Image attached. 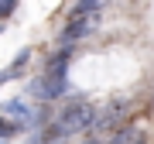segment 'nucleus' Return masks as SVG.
Segmentation results:
<instances>
[{
  "label": "nucleus",
  "mask_w": 154,
  "mask_h": 144,
  "mask_svg": "<svg viewBox=\"0 0 154 144\" xmlns=\"http://www.w3.org/2000/svg\"><path fill=\"white\" fill-rule=\"evenodd\" d=\"M93 117H96V110L89 103H69L65 110H62V117L55 120V130L62 134V137H69V134H82V130H89V124H93Z\"/></svg>",
  "instance_id": "1"
},
{
  "label": "nucleus",
  "mask_w": 154,
  "mask_h": 144,
  "mask_svg": "<svg viewBox=\"0 0 154 144\" xmlns=\"http://www.w3.org/2000/svg\"><path fill=\"white\" fill-rule=\"evenodd\" d=\"M34 96H41V100H58V96L69 93V72H45L41 83L31 86Z\"/></svg>",
  "instance_id": "2"
},
{
  "label": "nucleus",
  "mask_w": 154,
  "mask_h": 144,
  "mask_svg": "<svg viewBox=\"0 0 154 144\" xmlns=\"http://www.w3.org/2000/svg\"><path fill=\"white\" fill-rule=\"evenodd\" d=\"M96 17H99V14H82V17H72V24H69L65 31H62V41H65V45H72V41L86 38V34L96 28Z\"/></svg>",
  "instance_id": "3"
},
{
  "label": "nucleus",
  "mask_w": 154,
  "mask_h": 144,
  "mask_svg": "<svg viewBox=\"0 0 154 144\" xmlns=\"http://www.w3.org/2000/svg\"><path fill=\"white\" fill-rule=\"evenodd\" d=\"M72 55H75V48H72V45L58 48L55 55L45 62V72H69V62H72Z\"/></svg>",
  "instance_id": "4"
},
{
  "label": "nucleus",
  "mask_w": 154,
  "mask_h": 144,
  "mask_svg": "<svg viewBox=\"0 0 154 144\" xmlns=\"http://www.w3.org/2000/svg\"><path fill=\"white\" fill-rule=\"evenodd\" d=\"M4 117H11V120L21 117V127H24V124L31 120V106L24 103V100H7V103H4Z\"/></svg>",
  "instance_id": "5"
},
{
  "label": "nucleus",
  "mask_w": 154,
  "mask_h": 144,
  "mask_svg": "<svg viewBox=\"0 0 154 144\" xmlns=\"http://www.w3.org/2000/svg\"><path fill=\"white\" fill-rule=\"evenodd\" d=\"M103 4H106V0H79V4L72 7V14H69V17H82V14H96V11H99V7H103Z\"/></svg>",
  "instance_id": "6"
},
{
  "label": "nucleus",
  "mask_w": 154,
  "mask_h": 144,
  "mask_svg": "<svg viewBox=\"0 0 154 144\" xmlns=\"http://www.w3.org/2000/svg\"><path fill=\"white\" fill-rule=\"evenodd\" d=\"M21 130H24V127H21L17 120H11V117H0V141H11L14 134H21Z\"/></svg>",
  "instance_id": "7"
},
{
  "label": "nucleus",
  "mask_w": 154,
  "mask_h": 144,
  "mask_svg": "<svg viewBox=\"0 0 154 144\" xmlns=\"http://www.w3.org/2000/svg\"><path fill=\"white\" fill-rule=\"evenodd\" d=\"M140 141H144V137H140L137 130H116L110 144H140Z\"/></svg>",
  "instance_id": "8"
},
{
  "label": "nucleus",
  "mask_w": 154,
  "mask_h": 144,
  "mask_svg": "<svg viewBox=\"0 0 154 144\" xmlns=\"http://www.w3.org/2000/svg\"><path fill=\"white\" fill-rule=\"evenodd\" d=\"M14 7H17V0H0V17H7Z\"/></svg>",
  "instance_id": "9"
},
{
  "label": "nucleus",
  "mask_w": 154,
  "mask_h": 144,
  "mask_svg": "<svg viewBox=\"0 0 154 144\" xmlns=\"http://www.w3.org/2000/svg\"><path fill=\"white\" fill-rule=\"evenodd\" d=\"M82 144H99V141H82Z\"/></svg>",
  "instance_id": "10"
},
{
  "label": "nucleus",
  "mask_w": 154,
  "mask_h": 144,
  "mask_svg": "<svg viewBox=\"0 0 154 144\" xmlns=\"http://www.w3.org/2000/svg\"><path fill=\"white\" fill-rule=\"evenodd\" d=\"M0 31H4V24H0Z\"/></svg>",
  "instance_id": "11"
},
{
  "label": "nucleus",
  "mask_w": 154,
  "mask_h": 144,
  "mask_svg": "<svg viewBox=\"0 0 154 144\" xmlns=\"http://www.w3.org/2000/svg\"><path fill=\"white\" fill-rule=\"evenodd\" d=\"M0 83H4V76H0Z\"/></svg>",
  "instance_id": "12"
},
{
  "label": "nucleus",
  "mask_w": 154,
  "mask_h": 144,
  "mask_svg": "<svg viewBox=\"0 0 154 144\" xmlns=\"http://www.w3.org/2000/svg\"><path fill=\"white\" fill-rule=\"evenodd\" d=\"M0 144H7V141H0Z\"/></svg>",
  "instance_id": "13"
}]
</instances>
